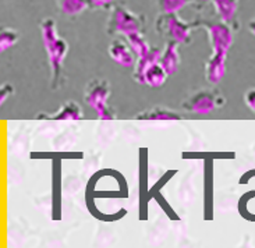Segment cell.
Masks as SVG:
<instances>
[{
	"mask_svg": "<svg viewBox=\"0 0 255 248\" xmlns=\"http://www.w3.org/2000/svg\"><path fill=\"white\" fill-rule=\"evenodd\" d=\"M116 0H88L91 7H95V8H102V7H108L113 4Z\"/></svg>",
	"mask_w": 255,
	"mask_h": 248,
	"instance_id": "5",
	"label": "cell"
},
{
	"mask_svg": "<svg viewBox=\"0 0 255 248\" xmlns=\"http://www.w3.org/2000/svg\"><path fill=\"white\" fill-rule=\"evenodd\" d=\"M201 1H208V0H201Z\"/></svg>",
	"mask_w": 255,
	"mask_h": 248,
	"instance_id": "6",
	"label": "cell"
},
{
	"mask_svg": "<svg viewBox=\"0 0 255 248\" xmlns=\"http://www.w3.org/2000/svg\"><path fill=\"white\" fill-rule=\"evenodd\" d=\"M112 25L115 27V29L119 31H126V32H130V31H135L139 27V21L135 15H132L128 13L127 10L119 7L113 11L112 15Z\"/></svg>",
	"mask_w": 255,
	"mask_h": 248,
	"instance_id": "1",
	"label": "cell"
},
{
	"mask_svg": "<svg viewBox=\"0 0 255 248\" xmlns=\"http://www.w3.org/2000/svg\"><path fill=\"white\" fill-rule=\"evenodd\" d=\"M216 11L223 20L230 21L237 11V0H214Z\"/></svg>",
	"mask_w": 255,
	"mask_h": 248,
	"instance_id": "2",
	"label": "cell"
},
{
	"mask_svg": "<svg viewBox=\"0 0 255 248\" xmlns=\"http://www.w3.org/2000/svg\"><path fill=\"white\" fill-rule=\"evenodd\" d=\"M187 1L188 0H159V6L165 13L170 14L186 6Z\"/></svg>",
	"mask_w": 255,
	"mask_h": 248,
	"instance_id": "4",
	"label": "cell"
},
{
	"mask_svg": "<svg viewBox=\"0 0 255 248\" xmlns=\"http://www.w3.org/2000/svg\"><path fill=\"white\" fill-rule=\"evenodd\" d=\"M57 4L66 14H78L90 6L88 0H57Z\"/></svg>",
	"mask_w": 255,
	"mask_h": 248,
	"instance_id": "3",
	"label": "cell"
}]
</instances>
